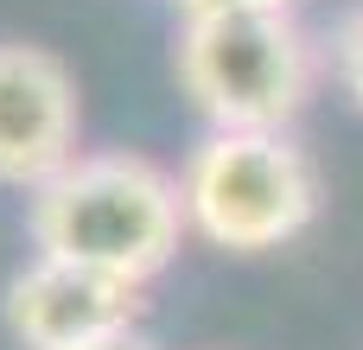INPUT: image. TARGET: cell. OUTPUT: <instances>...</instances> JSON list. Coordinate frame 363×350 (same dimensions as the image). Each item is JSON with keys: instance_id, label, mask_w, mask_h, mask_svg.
Masks as SVG:
<instances>
[{"instance_id": "6da1fadb", "label": "cell", "mask_w": 363, "mask_h": 350, "mask_svg": "<svg viewBox=\"0 0 363 350\" xmlns=\"http://www.w3.org/2000/svg\"><path fill=\"white\" fill-rule=\"evenodd\" d=\"M185 236L191 230L179 204V172L128 147L77 153L57 179H45L26 198L32 255L115 274L128 287H147L153 274H166Z\"/></svg>"}, {"instance_id": "7a4b0ae2", "label": "cell", "mask_w": 363, "mask_h": 350, "mask_svg": "<svg viewBox=\"0 0 363 350\" xmlns=\"http://www.w3.org/2000/svg\"><path fill=\"white\" fill-rule=\"evenodd\" d=\"M172 70L211 134H294L325 57L294 6H242L179 19Z\"/></svg>"}, {"instance_id": "3957f363", "label": "cell", "mask_w": 363, "mask_h": 350, "mask_svg": "<svg viewBox=\"0 0 363 350\" xmlns=\"http://www.w3.org/2000/svg\"><path fill=\"white\" fill-rule=\"evenodd\" d=\"M319 159L294 134H211L179 166L185 230L223 255H274L319 223Z\"/></svg>"}, {"instance_id": "277c9868", "label": "cell", "mask_w": 363, "mask_h": 350, "mask_svg": "<svg viewBox=\"0 0 363 350\" xmlns=\"http://www.w3.org/2000/svg\"><path fill=\"white\" fill-rule=\"evenodd\" d=\"M83 153L77 70L32 38H0V185L38 191Z\"/></svg>"}, {"instance_id": "5b68a950", "label": "cell", "mask_w": 363, "mask_h": 350, "mask_svg": "<svg viewBox=\"0 0 363 350\" xmlns=\"http://www.w3.org/2000/svg\"><path fill=\"white\" fill-rule=\"evenodd\" d=\"M140 312H147V287L51 255H32L0 293V325L19 350H77L89 338L140 325Z\"/></svg>"}, {"instance_id": "8992f818", "label": "cell", "mask_w": 363, "mask_h": 350, "mask_svg": "<svg viewBox=\"0 0 363 350\" xmlns=\"http://www.w3.org/2000/svg\"><path fill=\"white\" fill-rule=\"evenodd\" d=\"M319 57H325V70H332L338 96L363 115V0H357V6H345V13L332 19V32H325Z\"/></svg>"}, {"instance_id": "52a82bcc", "label": "cell", "mask_w": 363, "mask_h": 350, "mask_svg": "<svg viewBox=\"0 0 363 350\" xmlns=\"http://www.w3.org/2000/svg\"><path fill=\"white\" fill-rule=\"evenodd\" d=\"M242 6H294V0H179V19H191V13H242Z\"/></svg>"}, {"instance_id": "ba28073f", "label": "cell", "mask_w": 363, "mask_h": 350, "mask_svg": "<svg viewBox=\"0 0 363 350\" xmlns=\"http://www.w3.org/2000/svg\"><path fill=\"white\" fill-rule=\"evenodd\" d=\"M77 350H160L140 325H128V332H108V338H89V344H77Z\"/></svg>"}]
</instances>
